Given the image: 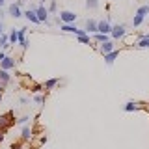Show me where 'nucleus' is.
<instances>
[{"label":"nucleus","instance_id":"obj_17","mask_svg":"<svg viewBox=\"0 0 149 149\" xmlns=\"http://www.w3.org/2000/svg\"><path fill=\"white\" fill-rule=\"evenodd\" d=\"M9 82V73L4 71V69H0V86H6Z\"/></svg>","mask_w":149,"mask_h":149},{"label":"nucleus","instance_id":"obj_3","mask_svg":"<svg viewBox=\"0 0 149 149\" xmlns=\"http://www.w3.org/2000/svg\"><path fill=\"white\" fill-rule=\"evenodd\" d=\"M36 15H37V19H39V22H47V24H49V9H47L45 6L36 8Z\"/></svg>","mask_w":149,"mask_h":149},{"label":"nucleus","instance_id":"obj_25","mask_svg":"<svg viewBox=\"0 0 149 149\" xmlns=\"http://www.w3.org/2000/svg\"><path fill=\"white\" fill-rule=\"evenodd\" d=\"M86 6L90 9H97V6H99V2L97 0H86Z\"/></svg>","mask_w":149,"mask_h":149},{"label":"nucleus","instance_id":"obj_8","mask_svg":"<svg viewBox=\"0 0 149 149\" xmlns=\"http://www.w3.org/2000/svg\"><path fill=\"white\" fill-rule=\"evenodd\" d=\"M110 30H112L110 22H106V21L97 22V32H99V34H110Z\"/></svg>","mask_w":149,"mask_h":149},{"label":"nucleus","instance_id":"obj_20","mask_svg":"<svg viewBox=\"0 0 149 149\" xmlns=\"http://www.w3.org/2000/svg\"><path fill=\"white\" fill-rule=\"evenodd\" d=\"M8 39H9V43H11V45H15V43H19V36H17V30H13L11 34L8 36Z\"/></svg>","mask_w":149,"mask_h":149},{"label":"nucleus","instance_id":"obj_24","mask_svg":"<svg viewBox=\"0 0 149 149\" xmlns=\"http://www.w3.org/2000/svg\"><path fill=\"white\" fill-rule=\"evenodd\" d=\"M78 41H80L82 45H88V43H91V37L90 36H78Z\"/></svg>","mask_w":149,"mask_h":149},{"label":"nucleus","instance_id":"obj_4","mask_svg":"<svg viewBox=\"0 0 149 149\" xmlns=\"http://www.w3.org/2000/svg\"><path fill=\"white\" fill-rule=\"evenodd\" d=\"M11 123H13V114H11V112H8V114L0 116V129H4V130H6V129H8Z\"/></svg>","mask_w":149,"mask_h":149},{"label":"nucleus","instance_id":"obj_7","mask_svg":"<svg viewBox=\"0 0 149 149\" xmlns=\"http://www.w3.org/2000/svg\"><path fill=\"white\" fill-rule=\"evenodd\" d=\"M17 36H19V45H21L22 49H26V47H28V41H26V28H19V30H17Z\"/></svg>","mask_w":149,"mask_h":149},{"label":"nucleus","instance_id":"obj_13","mask_svg":"<svg viewBox=\"0 0 149 149\" xmlns=\"http://www.w3.org/2000/svg\"><path fill=\"white\" fill-rule=\"evenodd\" d=\"M93 41L95 43H106V41H110V34H93Z\"/></svg>","mask_w":149,"mask_h":149},{"label":"nucleus","instance_id":"obj_26","mask_svg":"<svg viewBox=\"0 0 149 149\" xmlns=\"http://www.w3.org/2000/svg\"><path fill=\"white\" fill-rule=\"evenodd\" d=\"M49 11H50V13H54V11H56V0H50V4H49Z\"/></svg>","mask_w":149,"mask_h":149},{"label":"nucleus","instance_id":"obj_18","mask_svg":"<svg viewBox=\"0 0 149 149\" xmlns=\"http://www.w3.org/2000/svg\"><path fill=\"white\" fill-rule=\"evenodd\" d=\"M60 28H62L63 32H67V34H77V30H78V28L74 26V24H62Z\"/></svg>","mask_w":149,"mask_h":149},{"label":"nucleus","instance_id":"obj_1","mask_svg":"<svg viewBox=\"0 0 149 149\" xmlns=\"http://www.w3.org/2000/svg\"><path fill=\"white\" fill-rule=\"evenodd\" d=\"M125 34H127L125 24H114L112 30H110V37H112V39H121V37H125Z\"/></svg>","mask_w":149,"mask_h":149},{"label":"nucleus","instance_id":"obj_16","mask_svg":"<svg viewBox=\"0 0 149 149\" xmlns=\"http://www.w3.org/2000/svg\"><path fill=\"white\" fill-rule=\"evenodd\" d=\"M136 110H140V102L136 101H129L125 104V112H136Z\"/></svg>","mask_w":149,"mask_h":149},{"label":"nucleus","instance_id":"obj_19","mask_svg":"<svg viewBox=\"0 0 149 149\" xmlns=\"http://www.w3.org/2000/svg\"><path fill=\"white\" fill-rule=\"evenodd\" d=\"M56 84H58V78H49V80L43 84V88L45 90H52V88H56Z\"/></svg>","mask_w":149,"mask_h":149},{"label":"nucleus","instance_id":"obj_22","mask_svg":"<svg viewBox=\"0 0 149 149\" xmlns=\"http://www.w3.org/2000/svg\"><path fill=\"white\" fill-rule=\"evenodd\" d=\"M149 13V6H140L138 8V11H136V15H142V17H146Z\"/></svg>","mask_w":149,"mask_h":149},{"label":"nucleus","instance_id":"obj_34","mask_svg":"<svg viewBox=\"0 0 149 149\" xmlns=\"http://www.w3.org/2000/svg\"><path fill=\"white\" fill-rule=\"evenodd\" d=\"M4 2H6V0H0V8H2V6H4Z\"/></svg>","mask_w":149,"mask_h":149},{"label":"nucleus","instance_id":"obj_33","mask_svg":"<svg viewBox=\"0 0 149 149\" xmlns=\"http://www.w3.org/2000/svg\"><path fill=\"white\" fill-rule=\"evenodd\" d=\"M2 32H4V26H2V22H0V34H2Z\"/></svg>","mask_w":149,"mask_h":149},{"label":"nucleus","instance_id":"obj_10","mask_svg":"<svg viewBox=\"0 0 149 149\" xmlns=\"http://www.w3.org/2000/svg\"><path fill=\"white\" fill-rule=\"evenodd\" d=\"M136 49H149V37L147 36H140V39L134 43Z\"/></svg>","mask_w":149,"mask_h":149},{"label":"nucleus","instance_id":"obj_28","mask_svg":"<svg viewBox=\"0 0 149 149\" xmlns=\"http://www.w3.org/2000/svg\"><path fill=\"white\" fill-rule=\"evenodd\" d=\"M43 101H45V97H43V95H36V102H39V104H41Z\"/></svg>","mask_w":149,"mask_h":149},{"label":"nucleus","instance_id":"obj_5","mask_svg":"<svg viewBox=\"0 0 149 149\" xmlns=\"http://www.w3.org/2000/svg\"><path fill=\"white\" fill-rule=\"evenodd\" d=\"M112 50H116V47H114V41H106V43H99V52L104 56V54H108L112 52Z\"/></svg>","mask_w":149,"mask_h":149},{"label":"nucleus","instance_id":"obj_15","mask_svg":"<svg viewBox=\"0 0 149 149\" xmlns=\"http://www.w3.org/2000/svg\"><path fill=\"white\" fill-rule=\"evenodd\" d=\"M119 56V50H112V52H108V54H104V62L108 63V65H112L114 63V60Z\"/></svg>","mask_w":149,"mask_h":149},{"label":"nucleus","instance_id":"obj_35","mask_svg":"<svg viewBox=\"0 0 149 149\" xmlns=\"http://www.w3.org/2000/svg\"><path fill=\"white\" fill-rule=\"evenodd\" d=\"M146 36H147V37H149V34H146Z\"/></svg>","mask_w":149,"mask_h":149},{"label":"nucleus","instance_id":"obj_12","mask_svg":"<svg viewBox=\"0 0 149 149\" xmlns=\"http://www.w3.org/2000/svg\"><path fill=\"white\" fill-rule=\"evenodd\" d=\"M8 13H9V17H15V19H19V17L22 15V13H21V8H19L17 4H11V6L8 8Z\"/></svg>","mask_w":149,"mask_h":149},{"label":"nucleus","instance_id":"obj_11","mask_svg":"<svg viewBox=\"0 0 149 149\" xmlns=\"http://www.w3.org/2000/svg\"><path fill=\"white\" fill-rule=\"evenodd\" d=\"M24 17L32 22V24H39V19H37V15H36V9H28V11H24Z\"/></svg>","mask_w":149,"mask_h":149},{"label":"nucleus","instance_id":"obj_32","mask_svg":"<svg viewBox=\"0 0 149 149\" xmlns=\"http://www.w3.org/2000/svg\"><path fill=\"white\" fill-rule=\"evenodd\" d=\"M2 90H4V86H0V101H2Z\"/></svg>","mask_w":149,"mask_h":149},{"label":"nucleus","instance_id":"obj_2","mask_svg":"<svg viewBox=\"0 0 149 149\" xmlns=\"http://www.w3.org/2000/svg\"><path fill=\"white\" fill-rule=\"evenodd\" d=\"M60 21H62L63 24H73V22L77 21V15H74L73 11H69V9H63V11H60Z\"/></svg>","mask_w":149,"mask_h":149},{"label":"nucleus","instance_id":"obj_31","mask_svg":"<svg viewBox=\"0 0 149 149\" xmlns=\"http://www.w3.org/2000/svg\"><path fill=\"white\" fill-rule=\"evenodd\" d=\"M4 58H6V54H4V52H2V50H0V62H2V60H4Z\"/></svg>","mask_w":149,"mask_h":149},{"label":"nucleus","instance_id":"obj_29","mask_svg":"<svg viewBox=\"0 0 149 149\" xmlns=\"http://www.w3.org/2000/svg\"><path fill=\"white\" fill-rule=\"evenodd\" d=\"M11 149H22V146H21V143H13Z\"/></svg>","mask_w":149,"mask_h":149},{"label":"nucleus","instance_id":"obj_21","mask_svg":"<svg viewBox=\"0 0 149 149\" xmlns=\"http://www.w3.org/2000/svg\"><path fill=\"white\" fill-rule=\"evenodd\" d=\"M9 43V39H8V36L6 34H0V49H6Z\"/></svg>","mask_w":149,"mask_h":149},{"label":"nucleus","instance_id":"obj_27","mask_svg":"<svg viewBox=\"0 0 149 149\" xmlns=\"http://www.w3.org/2000/svg\"><path fill=\"white\" fill-rule=\"evenodd\" d=\"M28 119H30L28 116H22L21 119H17V123H19V125H26V123H28Z\"/></svg>","mask_w":149,"mask_h":149},{"label":"nucleus","instance_id":"obj_14","mask_svg":"<svg viewBox=\"0 0 149 149\" xmlns=\"http://www.w3.org/2000/svg\"><path fill=\"white\" fill-rule=\"evenodd\" d=\"M86 32L88 34H97V21H93V19L86 21Z\"/></svg>","mask_w":149,"mask_h":149},{"label":"nucleus","instance_id":"obj_9","mask_svg":"<svg viewBox=\"0 0 149 149\" xmlns=\"http://www.w3.org/2000/svg\"><path fill=\"white\" fill-rule=\"evenodd\" d=\"M21 138H22V142H28V140H32V138H34V130L24 125V127H22V130H21Z\"/></svg>","mask_w":149,"mask_h":149},{"label":"nucleus","instance_id":"obj_6","mask_svg":"<svg viewBox=\"0 0 149 149\" xmlns=\"http://www.w3.org/2000/svg\"><path fill=\"white\" fill-rule=\"evenodd\" d=\"M15 67V60L11 58V56H6V58L0 62V69H4V71H9V69Z\"/></svg>","mask_w":149,"mask_h":149},{"label":"nucleus","instance_id":"obj_23","mask_svg":"<svg viewBox=\"0 0 149 149\" xmlns=\"http://www.w3.org/2000/svg\"><path fill=\"white\" fill-rule=\"evenodd\" d=\"M143 22V17L142 15H134V19H132V26H140Z\"/></svg>","mask_w":149,"mask_h":149},{"label":"nucleus","instance_id":"obj_30","mask_svg":"<svg viewBox=\"0 0 149 149\" xmlns=\"http://www.w3.org/2000/svg\"><path fill=\"white\" fill-rule=\"evenodd\" d=\"M4 132H6V130H4V129H0V142L4 140Z\"/></svg>","mask_w":149,"mask_h":149}]
</instances>
